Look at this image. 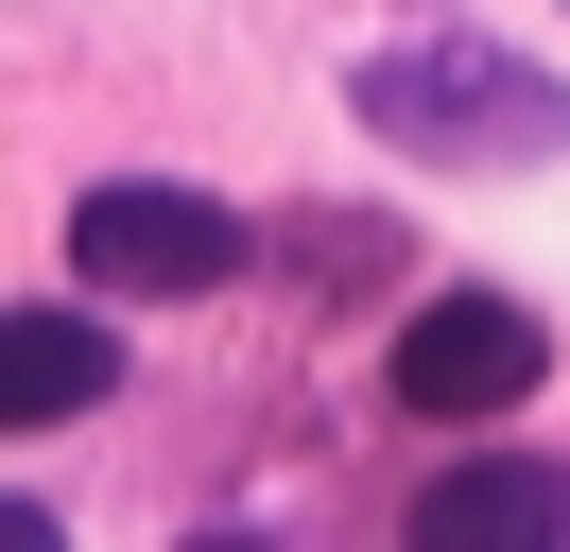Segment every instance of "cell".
Listing matches in <instances>:
<instances>
[{"label":"cell","instance_id":"8992f818","mask_svg":"<svg viewBox=\"0 0 570 552\" xmlns=\"http://www.w3.org/2000/svg\"><path fill=\"white\" fill-rule=\"evenodd\" d=\"M0 552H52V501H0Z\"/></svg>","mask_w":570,"mask_h":552},{"label":"cell","instance_id":"7a4b0ae2","mask_svg":"<svg viewBox=\"0 0 570 552\" xmlns=\"http://www.w3.org/2000/svg\"><path fill=\"white\" fill-rule=\"evenodd\" d=\"M243 259H259V225L208 207V190H174V172H105V190L70 207V276H87V294L190 310V294H243Z\"/></svg>","mask_w":570,"mask_h":552},{"label":"cell","instance_id":"6da1fadb","mask_svg":"<svg viewBox=\"0 0 570 552\" xmlns=\"http://www.w3.org/2000/svg\"><path fill=\"white\" fill-rule=\"evenodd\" d=\"M363 138L450 156V172H535L570 156V87L484 52V34H397V52H363Z\"/></svg>","mask_w":570,"mask_h":552},{"label":"cell","instance_id":"277c9868","mask_svg":"<svg viewBox=\"0 0 570 552\" xmlns=\"http://www.w3.org/2000/svg\"><path fill=\"white\" fill-rule=\"evenodd\" d=\"M87 397H121V328L70 310V294H18L0 310V432H52V414H87Z\"/></svg>","mask_w":570,"mask_h":552},{"label":"cell","instance_id":"5b68a950","mask_svg":"<svg viewBox=\"0 0 570 552\" xmlns=\"http://www.w3.org/2000/svg\"><path fill=\"white\" fill-rule=\"evenodd\" d=\"M415 535H432V552L570 535V466H553V448H466V466H432V483H415Z\"/></svg>","mask_w":570,"mask_h":552},{"label":"cell","instance_id":"3957f363","mask_svg":"<svg viewBox=\"0 0 570 552\" xmlns=\"http://www.w3.org/2000/svg\"><path fill=\"white\" fill-rule=\"evenodd\" d=\"M381 379L432 432H484V414H519L535 379H553V328H535L519 294H415V328L381 345Z\"/></svg>","mask_w":570,"mask_h":552}]
</instances>
